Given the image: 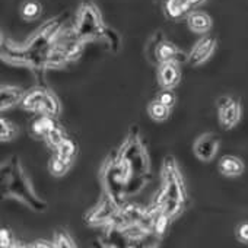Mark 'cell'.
Segmentation results:
<instances>
[{
    "label": "cell",
    "mask_w": 248,
    "mask_h": 248,
    "mask_svg": "<svg viewBox=\"0 0 248 248\" xmlns=\"http://www.w3.org/2000/svg\"><path fill=\"white\" fill-rule=\"evenodd\" d=\"M186 19H187V25H188L190 31H193L196 34H202V35L207 34L213 25L210 15L203 11H191Z\"/></svg>",
    "instance_id": "19"
},
{
    "label": "cell",
    "mask_w": 248,
    "mask_h": 248,
    "mask_svg": "<svg viewBox=\"0 0 248 248\" xmlns=\"http://www.w3.org/2000/svg\"><path fill=\"white\" fill-rule=\"evenodd\" d=\"M67 14H60L48 21H46L44 24H41L22 44L24 48H27L28 51H46L51 43L54 41L56 35L62 31V28L66 25V19H67Z\"/></svg>",
    "instance_id": "8"
},
{
    "label": "cell",
    "mask_w": 248,
    "mask_h": 248,
    "mask_svg": "<svg viewBox=\"0 0 248 248\" xmlns=\"http://www.w3.org/2000/svg\"><path fill=\"white\" fill-rule=\"evenodd\" d=\"M216 46H217L216 37H213L210 34H204L190 50L188 63L193 67H199L200 64H203L204 62H207L212 57V54L216 50Z\"/></svg>",
    "instance_id": "12"
},
{
    "label": "cell",
    "mask_w": 248,
    "mask_h": 248,
    "mask_svg": "<svg viewBox=\"0 0 248 248\" xmlns=\"http://www.w3.org/2000/svg\"><path fill=\"white\" fill-rule=\"evenodd\" d=\"M99 183L102 191L112 197L117 204L123 206L127 197V177L124 174L121 165L118 164L115 151L111 152L99 168Z\"/></svg>",
    "instance_id": "5"
},
{
    "label": "cell",
    "mask_w": 248,
    "mask_h": 248,
    "mask_svg": "<svg viewBox=\"0 0 248 248\" xmlns=\"http://www.w3.org/2000/svg\"><path fill=\"white\" fill-rule=\"evenodd\" d=\"M85 44L86 43L78 37L73 25L69 27V28H66V25H64L62 28V31L56 35V38H54V41L51 43L50 47H54V48L60 50L69 59V62H76L83 54Z\"/></svg>",
    "instance_id": "10"
},
{
    "label": "cell",
    "mask_w": 248,
    "mask_h": 248,
    "mask_svg": "<svg viewBox=\"0 0 248 248\" xmlns=\"http://www.w3.org/2000/svg\"><path fill=\"white\" fill-rule=\"evenodd\" d=\"M236 238H238L241 242L248 244V222L241 223V225L236 228Z\"/></svg>",
    "instance_id": "34"
},
{
    "label": "cell",
    "mask_w": 248,
    "mask_h": 248,
    "mask_svg": "<svg viewBox=\"0 0 248 248\" xmlns=\"http://www.w3.org/2000/svg\"><path fill=\"white\" fill-rule=\"evenodd\" d=\"M75 161H70V159H66L57 154H54L50 161H48V171L53 177H63L69 172V170L72 168Z\"/></svg>",
    "instance_id": "22"
},
{
    "label": "cell",
    "mask_w": 248,
    "mask_h": 248,
    "mask_svg": "<svg viewBox=\"0 0 248 248\" xmlns=\"http://www.w3.org/2000/svg\"><path fill=\"white\" fill-rule=\"evenodd\" d=\"M19 107L34 114H44L53 117H57L62 112V102L59 96L46 85L38 83L25 92L19 102Z\"/></svg>",
    "instance_id": "7"
},
{
    "label": "cell",
    "mask_w": 248,
    "mask_h": 248,
    "mask_svg": "<svg viewBox=\"0 0 248 248\" xmlns=\"http://www.w3.org/2000/svg\"><path fill=\"white\" fill-rule=\"evenodd\" d=\"M171 108L164 105L159 99H154L148 104V114L155 121H165L170 117Z\"/></svg>",
    "instance_id": "25"
},
{
    "label": "cell",
    "mask_w": 248,
    "mask_h": 248,
    "mask_svg": "<svg viewBox=\"0 0 248 248\" xmlns=\"http://www.w3.org/2000/svg\"><path fill=\"white\" fill-rule=\"evenodd\" d=\"M156 66L165 62H175V63H186L188 62V54L178 48L174 43L162 38L156 47V54H155Z\"/></svg>",
    "instance_id": "15"
},
{
    "label": "cell",
    "mask_w": 248,
    "mask_h": 248,
    "mask_svg": "<svg viewBox=\"0 0 248 248\" xmlns=\"http://www.w3.org/2000/svg\"><path fill=\"white\" fill-rule=\"evenodd\" d=\"M69 62V59L57 48L54 47H48L46 50V67L48 69H62Z\"/></svg>",
    "instance_id": "24"
},
{
    "label": "cell",
    "mask_w": 248,
    "mask_h": 248,
    "mask_svg": "<svg viewBox=\"0 0 248 248\" xmlns=\"http://www.w3.org/2000/svg\"><path fill=\"white\" fill-rule=\"evenodd\" d=\"M54 154H57V155H60V156H63V158H66V159L75 161V158H76V155H78V146H76V143H75L72 139L66 138V139L59 145V148L54 151Z\"/></svg>",
    "instance_id": "29"
},
{
    "label": "cell",
    "mask_w": 248,
    "mask_h": 248,
    "mask_svg": "<svg viewBox=\"0 0 248 248\" xmlns=\"http://www.w3.org/2000/svg\"><path fill=\"white\" fill-rule=\"evenodd\" d=\"M73 27H75L78 37L83 40L85 43L95 41V40L101 41V37L107 28L102 19L101 11L93 2H91V0H86V2H82L79 5Z\"/></svg>",
    "instance_id": "6"
},
{
    "label": "cell",
    "mask_w": 248,
    "mask_h": 248,
    "mask_svg": "<svg viewBox=\"0 0 248 248\" xmlns=\"http://www.w3.org/2000/svg\"><path fill=\"white\" fill-rule=\"evenodd\" d=\"M56 126H59L56 117L37 114V118L32 120L31 126H30V135L34 139H43L44 140V138L48 135V132L53 130Z\"/></svg>",
    "instance_id": "17"
},
{
    "label": "cell",
    "mask_w": 248,
    "mask_h": 248,
    "mask_svg": "<svg viewBox=\"0 0 248 248\" xmlns=\"http://www.w3.org/2000/svg\"><path fill=\"white\" fill-rule=\"evenodd\" d=\"M25 92L27 91L19 86L2 85V88H0V109H2V112L19 105Z\"/></svg>",
    "instance_id": "18"
},
{
    "label": "cell",
    "mask_w": 248,
    "mask_h": 248,
    "mask_svg": "<svg viewBox=\"0 0 248 248\" xmlns=\"http://www.w3.org/2000/svg\"><path fill=\"white\" fill-rule=\"evenodd\" d=\"M181 80L180 63L165 62L158 64V83L162 89H174Z\"/></svg>",
    "instance_id": "16"
},
{
    "label": "cell",
    "mask_w": 248,
    "mask_h": 248,
    "mask_svg": "<svg viewBox=\"0 0 248 248\" xmlns=\"http://www.w3.org/2000/svg\"><path fill=\"white\" fill-rule=\"evenodd\" d=\"M118 209H120V204H117V202L112 197H109L107 193L102 191L96 204L92 206L85 213L83 220L89 226H107L114 219Z\"/></svg>",
    "instance_id": "9"
},
{
    "label": "cell",
    "mask_w": 248,
    "mask_h": 248,
    "mask_svg": "<svg viewBox=\"0 0 248 248\" xmlns=\"http://www.w3.org/2000/svg\"><path fill=\"white\" fill-rule=\"evenodd\" d=\"M127 242H143L151 233V231L142 223H129L118 229Z\"/></svg>",
    "instance_id": "21"
},
{
    "label": "cell",
    "mask_w": 248,
    "mask_h": 248,
    "mask_svg": "<svg viewBox=\"0 0 248 248\" xmlns=\"http://www.w3.org/2000/svg\"><path fill=\"white\" fill-rule=\"evenodd\" d=\"M156 99H159L168 108H172L175 105V102H177V96H175L172 89H162V91H159Z\"/></svg>",
    "instance_id": "33"
},
{
    "label": "cell",
    "mask_w": 248,
    "mask_h": 248,
    "mask_svg": "<svg viewBox=\"0 0 248 248\" xmlns=\"http://www.w3.org/2000/svg\"><path fill=\"white\" fill-rule=\"evenodd\" d=\"M101 41L104 44H107V48L111 51V53H118L120 48H121V38L120 35L109 27L105 28L102 37H101Z\"/></svg>",
    "instance_id": "28"
},
{
    "label": "cell",
    "mask_w": 248,
    "mask_h": 248,
    "mask_svg": "<svg viewBox=\"0 0 248 248\" xmlns=\"http://www.w3.org/2000/svg\"><path fill=\"white\" fill-rule=\"evenodd\" d=\"M66 139V133L60 126H56L53 130L48 132V135L44 138V142L47 143V146L53 151H56L59 148V145Z\"/></svg>",
    "instance_id": "30"
},
{
    "label": "cell",
    "mask_w": 248,
    "mask_h": 248,
    "mask_svg": "<svg viewBox=\"0 0 248 248\" xmlns=\"http://www.w3.org/2000/svg\"><path fill=\"white\" fill-rule=\"evenodd\" d=\"M19 135V129L15 123L11 120L2 117L0 118V140L2 142H11Z\"/></svg>",
    "instance_id": "26"
},
{
    "label": "cell",
    "mask_w": 248,
    "mask_h": 248,
    "mask_svg": "<svg viewBox=\"0 0 248 248\" xmlns=\"http://www.w3.org/2000/svg\"><path fill=\"white\" fill-rule=\"evenodd\" d=\"M217 112H219V121L220 126L225 130L233 129L241 120L242 108H241V101L233 96H220L216 101Z\"/></svg>",
    "instance_id": "11"
},
{
    "label": "cell",
    "mask_w": 248,
    "mask_h": 248,
    "mask_svg": "<svg viewBox=\"0 0 248 248\" xmlns=\"http://www.w3.org/2000/svg\"><path fill=\"white\" fill-rule=\"evenodd\" d=\"M2 60L14 64L31 69L34 76L38 80V85H46L44 75L47 72L46 67V51H28L22 47L21 43H15L11 38H5L2 35Z\"/></svg>",
    "instance_id": "4"
},
{
    "label": "cell",
    "mask_w": 248,
    "mask_h": 248,
    "mask_svg": "<svg viewBox=\"0 0 248 248\" xmlns=\"http://www.w3.org/2000/svg\"><path fill=\"white\" fill-rule=\"evenodd\" d=\"M0 188L3 199H15L27 204L34 212H46L48 204L46 200L37 196L30 177L19 159V156L12 155L9 159L2 162L0 167Z\"/></svg>",
    "instance_id": "1"
},
{
    "label": "cell",
    "mask_w": 248,
    "mask_h": 248,
    "mask_svg": "<svg viewBox=\"0 0 248 248\" xmlns=\"http://www.w3.org/2000/svg\"><path fill=\"white\" fill-rule=\"evenodd\" d=\"M220 146V139L215 133H203L200 135L193 145L194 155L203 161V162H210L215 159L217 151Z\"/></svg>",
    "instance_id": "13"
},
{
    "label": "cell",
    "mask_w": 248,
    "mask_h": 248,
    "mask_svg": "<svg viewBox=\"0 0 248 248\" xmlns=\"http://www.w3.org/2000/svg\"><path fill=\"white\" fill-rule=\"evenodd\" d=\"M117 156L126 164L136 175H152L151 172V156L148 152V145L136 124H132L126 139L123 140L118 149H115Z\"/></svg>",
    "instance_id": "3"
},
{
    "label": "cell",
    "mask_w": 248,
    "mask_h": 248,
    "mask_svg": "<svg viewBox=\"0 0 248 248\" xmlns=\"http://www.w3.org/2000/svg\"><path fill=\"white\" fill-rule=\"evenodd\" d=\"M161 188L158 190L156 196L154 197L152 203L159 206L165 202H177L190 207L191 200L188 197V191L186 187V181L183 172L177 164V159L172 155L165 156L161 171Z\"/></svg>",
    "instance_id": "2"
},
{
    "label": "cell",
    "mask_w": 248,
    "mask_h": 248,
    "mask_svg": "<svg viewBox=\"0 0 248 248\" xmlns=\"http://www.w3.org/2000/svg\"><path fill=\"white\" fill-rule=\"evenodd\" d=\"M27 247H31V248H54V244H53V241H47V239H35L31 244H28Z\"/></svg>",
    "instance_id": "35"
},
{
    "label": "cell",
    "mask_w": 248,
    "mask_h": 248,
    "mask_svg": "<svg viewBox=\"0 0 248 248\" xmlns=\"http://www.w3.org/2000/svg\"><path fill=\"white\" fill-rule=\"evenodd\" d=\"M206 0H164L162 9L164 15L171 21H180L187 18V15L197 6L203 5Z\"/></svg>",
    "instance_id": "14"
},
{
    "label": "cell",
    "mask_w": 248,
    "mask_h": 248,
    "mask_svg": "<svg viewBox=\"0 0 248 248\" xmlns=\"http://www.w3.org/2000/svg\"><path fill=\"white\" fill-rule=\"evenodd\" d=\"M217 168H219V172L225 177H239L245 167H244V162L233 156V155H225L219 159V164H217Z\"/></svg>",
    "instance_id": "20"
},
{
    "label": "cell",
    "mask_w": 248,
    "mask_h": 248,
    "mask_svg": "<svg viewBox=\"0 0 248 248\" xmlns=\"http://www.w3.org/2000/svg\"><path fill=\"white\" fill-rule=\"evenodd\" d=\"M41 14H43V5L38 2V0H25L19 9L21 18L28 22L38 19L41 16Z\"/></svg>",
    "instance_id": "23"
},
{
    "label": "cell",
    "mask_w": 248,
    "mask_h": 248,
    "mask_svg": "<svg viewBox=\"0 0 248 248\" xmlns=\"http://www.w3.org/2000/svg\"><path fill=\"white\" fill-rule=\"evenodd\" d=\"M0 247H2V248L19 247V244H16L14 232L9 228H2V229H0Z\"/></svg>",
    "instance_id": "32"
},
{
    "label": "cell",
    "mask_w": 248,
    "mask_h": 248,
    "mask_svg": "<svg viewBox=\"0 0 248 248\" xmlns=\"http://www.w3.org/2000/svg\"><path fill=\"white\" fill-rule=\"evenodd\" d=\"M53 244H54V248H76L78 247V244L73 241L72 235L63 228H59L54 231Z\"/></svg>",
    "instance_id": "27"
},
{
    "label": "cell",
    "mask_w": 248,
    "mask_h": 248,
    "mask_svg": "<svg viewBox=\"0 0 248 248\" xmlns=\"http://www.w3.org/2000/svg\"><path fill=\"white\" fill-rule=\"evenodd\" d=\"M162 38H165V37H164V32H162V31H156V32L151 37V40L148 41L146 48H145L146 59H148L152 64H155V66H156V60H155L156 47H158V44H159V41H161Z\"/></svg>",
    "instance_id": "31"
}]
</instances>
